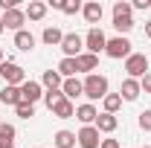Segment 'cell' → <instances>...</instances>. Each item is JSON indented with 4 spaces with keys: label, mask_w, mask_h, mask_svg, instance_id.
I'll return each instance as SVG.
<instances>
[{
    "label": "cell",
    "mask_w": 151,
    "mask_h": 148,
    "mask_svg": "<svg viewBox=\"0 0 151 148\" xmlns=\"http://www.w3.org/2000/svg\"><path fill=\"white\" fill-rule=\"evenodd\" d=\"M139 128H142V131H148V134H151V108H148V111H142V113H139Z\"/></svg>",
    "instance_id": "obj_31"
},
{
    "label": "cell",
    "mask_w": 151,
    "mask_h": 148,
    "mask_svg": "<svg viewBox=\"0 0 151 148\" xmlns=\"http://www.w3.org/2000/svg\"><path fill=\"white\" fill-rule=\"evenodd\" d=\"M0 125H3V119H0Z\"/></svg>",
    "instance_id": "obj_39"
},
{
    "label": "cell",
    "mask_w": 151,
    "mask_h": 148,
    "mask_svg": "<svg viewBox=\"0 0 151 148\" xmlns=\"http://www.w3.org/2000/svg\"><path fill=\"white\" fill-rule=\"evenodd\" d=\"M145 148H151V145H145Z\"/></svg>",
    "instance_id": "obj_40"
},
{
    "label": "cell",
    "mask_w": 151,
    "mask_h": 148,
    "mask_svg": "<svg viewBox=\"0 0 151 148\" xmlns=\"http://www.w3.org/2000/svg\"><path fill=\"white\" fill-rule=\"evenodd\" d=\"M3 32H6V26H3V20H0V35H3Z\"/></svg>",
    "instance_id": "obj_37"
},
{
    "label": "cell",
    "mask_w": 151,
    "mask_h": 148,
    "mask_svg": "<svg viewBox=\"0 0 151 148\" xmlns=\"http://www.w3.org/2000/svg\"><path fill=\"white\" fill-rule=\"evenodd\" d=\"M3 61H6V58H3V47H0V64H3Z\"/></svg>",
    "instance_id": "obj_38"
},
{
    "label": "cell",
    "mask_w": 151,
    "mask_h": 148,
    "mask_svg": "<svg viewBox=\"0 0 151 148\" xmlns=\"http://www.w3.org/2000/svg\"><path fill=\"white\" fill-rule=\"evenodd\" d=\"M47 3H41V0H32L29 6H26V20H44V15H47Z\"/></svg>",
    "instance_id": "obj_21"
},
{
    "label": "cell",
    "mask_w": 151,
    "mask_h": 148,
    "mask_svg": "<svg viewBox=\"0 0 151 148\" xmlns=\"http://www.w3.org/2000/svg\"><path fill=\"white\" fill-rule=\"evenodd\" d=\"M41 41H44L47 47H61V41H64V32H61L58 26H47V29H44V35H41Z\"/></svg>",
    "instance_id": "obj_20"
},
{
    "label": "cell",
    "mask_w": 151,
    "mask_h": 148,
    "mask_svg": "<svg viewBox=\"0 0 151 148\" xmlns=\"http://www.w3.org/2000/svg\"><path fill=\"white\" fill-rule=\"evenodd\" d=\"M145 35L151 38V20H148V23H145Z\"/></svg>",
    "instance_id": "obj_36"
},
{
    "label": "cell",
    "mask_w": 151,
    "mask_h": 148,
    "mask_svg": "<svg viewBox=\"0 0 151 148\" xmlns=\"http://www.w3.org/2000/svg\"><path fill=\"white\" fill-rule=\"evenodd\" d=\"M105 47H108V38H105V32H102L99 26H90V32L84 35V52H93V55H99V52H105Z\"/></svg>",
    "instance_id": "obj_4"
},
{
    "label": "cell",
    "mask_w": 151,
    "mask_h": 148,
    "mask_svg": "<svg viewBox=\"0 0 151 148\" xmlns=\"http://www.w3.org/2000/svg\"><path fill=\"white\" fill-rule=\"evenodd\" d=\"M116 125H119V119L113 113H99V119H96V131L99 134H113Z\"/></svg>",
    "instance_id": "obj_14"
},
{
    "label": "cell",
    "mask_w": 151,
    "mask_h": 148,
    "mask_svg": "<svg viewBox=\"0 0 151 148\" xmlns=\"http://www.w3.org/2000/svg\"><path fill=\"white\" fill-rule=\"evenodd\" d=\"M61 12L64 15H76V12H81V3L78 0H64L61 3Z\"/></svg>",
    "instance_id": "obj_30"
},
{
    "label": "cell",
    "mask_w": 151,
    "mask_h": 148,
    "mask_svg": "<svg viewBox=\"0 0 151 148\" xmlns=\"http://www.w3.org/2000/svg\"><path fill=\"white\" fill-rule=\"evenodd\" d=\"M76 139H78V145H81V148H99V145H102L96 125H84V128L76 134Z\"/></svg>",
    "instance_id": "obj_9"
},
{
    "label": "cell",
    "mask_w": 151,
    "mask_h": 148,
    "mask_svg": "<svg viewBox=\"0 0 151 148\" xmlns=\"http://www.w3.org/2000/svg\"><path fill=\"white\" fill-rule=\"evenodd\" d=\"M0 78H3L6 84L20 87V84L26 81V73H23V67H20V64H15V61H3V64H0Z\"/></svg>",
    "instance_id": "obj_3"
},
{
    "label": "cell",
    "mask_w": 151,
    "mask_h": 148,
    "mask_svg": "<svg viewBox=\"0 0 151 148\" xmlns=\"http://www.w3.org/2000/svg\"><path fill=\"white\" fill-rule=\"evenodd\" d=\"M52 142H55V148H76L78 145V139H76L73 131H55Z\"/></svg>",
    "instance_id": "obj_18"
},
{
    "label": "cell",
    "mask_w": 151,
    "mask_h": 148,
    "mask_svg": "<svg viewBox=\"0 0 151 148\" xmlns=\"http://www.w3.org/2000/svg\"><path fill=\"white\" fill-rule=\"evenodd\" d=\"M125 73H128V78H142V75L148 73V55L145 52H131V55L125 58Z\"/></svg>",
    "instance_id": "obj_2"
},
{
    "label": "cell",
    "mask_w": 151,
    "mask_h": 148,
    "mask_svg": "<svg viewBox=\"0 0 151 148\" xmlns=\"http://www.w3.org/2000/svg\"><path fill=\"white\" fill-rule=\"evenodd\" d=\"M0 20H3V26H6V29H12V32H20V29H23V23H26V12L15 6V9L3 12V18H0Z\"/></svg>",
    "instance_id": "obj_8"
},
{
    "label": "cell",
    "mask_w": 151,
    "mask_h": 148,
    "mask_svg": "<svg viewBox=\"0 0 151 148\" xmlns=\"http://www.w3.org/2000/svg\"><path fill=\"white\" fill-rule=\"evenodd\" d=\"M52 116H55V119H73V116H76V105L70 102V99H64L61 105L52 108Z\"/></svg>",
    "instance_id": "obj_23"
},
{
    "label": "cell",
    "mask_w": 151,
    "mask_h": 148,
    "mask_svg": "<svg viewBox=\"0 0 151 148\" xmlns=\"http://www.w3.org/2000/svg\"><path fill=\"white\" fill-rule=\"evenodd\" d=\"M102 105H105V113H113V116H116V111L122 108V96H119V93H108V96L102 99Z\"/></svg>",
    "instance_id": "obj_24"
},
{
    "label": "cell",
    "mask_w": 151,
    "mask_h": 148,
    "mask_svg": "<svg viewBox=\"0 0 151 148\" xmlns=\"http://www.w3.org/2000/svg\"><path fill=\"white\" fill-rule=\"evenodd\" d=\"M20 99L29 102V105H35L38 99H44V84H41V81H32V78H26V81L20 84Z\"/></svg>",
    "instance_id": "obj_7"
},
{
    "label": "cell",
    "mask_w": 151,
    "mask_h": 148,
    "mask_svg": "<svg viewBox=\"0 0 151 148\" xmlns=\"http://www.w3.org/2000/svg\"><path fill=\"white\" fill-rule=\"evenodd\" d=\"M131 3H125V0H116L113 3V18H131Z\"/></svg>",
    "instance_id": "obj_27"
},
{
    "label": "cell",
    "mask_w": 151,
    "mask_h": 148,
    "mask_svg": "<svg viewBox=\"0 0 151 148\" xmlns=\"http://www.w3.org/2000/svg\"><path fill=\"white\" fill-rule=\"evenodd\" d=\"M15 137H18L15 125H9V122H3V125H0V142H15Z\"/></svg>",
    "instance_id": "obj_28"
},
{
    "label": "cell",
    "mask_w": 151,
    "mask_h": 148,
    "mask_svg": "<svg viewBox=\"0 0 151 148\" xmlns=\"http://www.w3.org/2000/svg\"><path fill=\"white\" fill-rule=\"evenodd\" d=\"M139 93H142V87H139V81H137V78H125V81H122L119 96H122L125 102H137V99H139Z\"/></svg>",
    "instance_id": "obj_12"
},
{
    "label": "cell",
    "mask_w": 151,
    "mask_h": 148,
    "mask_svg": "<svg viewBox=\"0 0 151 148\" xmlns=\"http://www.w3.org/2000/svg\"><path fill=\"white\" fill-rule=\"evenodd\" d=\"M0 148H15V142H0Z\"/></svg>",
    "instance_id": "obj_35"
},
{
    "label": "cell",
    "mask_w": 151,
    "mask_h": 148,
    "mask_svg": "<svg viewBox=\"0 0 151 148\" xmlns=\"http://www.w3.org/2000/svg\"><path fill=\"white\" fill-rule=\"evenodd\" d=\"M15 113H18L20 119H32V116H35V105H29V102H20V105H15Z\"/></svg>",
    "instance_id": "obj_29"
},
{
    "label": "cell",
    "mask_w": 151,
    "mask_h": 148,
    "mask_svg": "<svg viewBox=\"0 0 151 148\" xmlns=\"http://www.w3.org/2000/svg\"><path fill=\"white\" fill-rule=\"evenodd\" d=\"M15 47H18L20 52H29V50L35 47V35H32L29 29H20V32H15Z\"/></svg>",
    "instance_id": "obj_16"
},
{
    "label": "cell",
    "mask_w": 151,
    "mask_h": 148,
    "mask_svg": "<svg viewBox=\"0 0 151 148\" xmlns=\"http://www.w3.org/2000/svg\"><path fill=\"white\" fill-rule=\"evenodd\" d=\"M139 87H142V93H151V73H145L139 78Z\"/></svg>",
    "instance_id": "obj_32"
},
{
    "label": "cell",
    "mask_w": 151,
    "mask_h": 148,
    "mask_svg": "<svg viewBox=\"0 0 151 148\" xmlns=\"http://www.w3.org/2000/svg\"><path fill=\"white\" fill-rule=\"evenodd\" d=\"M113 29H116L119 35L125 38V35L134 29V18H113Z\"/></svg>",
    "instance_id": "obj_25"
},
{
    "label": "cell",
    "mask_w": 151,
    "mask_h": 148,
    "mask_svg": "<svg viewBox=\"0 0 151 148\" xmlns=\"http://www.w3.org/2000/svg\"><path fill=\"white\" fill-rule=\"evenodd\" d=\"M81 15H84L87 23H99L102 15H105V9H102V3H99V0H90V3H84V6H81Z\"/></svg>",
    "instance_id": "obj_11"
},
{
    "label": "cell",
    "mask_w": 151,
    "mask_h": 148,
    "mask_svg": "<svg viewBox=\"0 0 151 148\" xmlns=\"http://www.w3.org/2000/svg\"><path fill=\"white\" fill-rule=\"evenodd\" d=\"M76 64H78V73H93L96 67H99V55H93V52H81V55L76 58Z\"/></svg>",
    "instance_id": "obj_13"
},
{
    "label": "cell",
    "mask_w": 151,
    "mask_h": 148,
    "mask_svg": "<svg viewBox=\"0 0 151 148\" xmlns=\"http://www.w3.org/2000/svg\"><path fill=\"white\" fill-rule=\"evenodd\" d=\"M99 148H122V145H119V139H102Z\"/></svg>",
    "instance_id": "obj_34"
},
{
    "label": "cell",
    "mask_w": 151,
    "mask_h": 148,
    "mask_svg": "<svg viewBox=\"0 0 151 148\" xmlns=\"http://www.w3.org/2000/svg\"><path fill=\"white\" fill-rule=\"evenodd\" d=\"M41 84H44L47 90H61L64 78L58 75V70H44V75H41Z\"/></svg>",
    "instance_id": "obj_19"
},
{
    "label": "cell",
    "mask_w": 151,
    "mask_h": 148,
    "mask_svg": "<svg viewBox=\"0 0 151 148\" xmlns=\"http://www.w3.org/2000/svg\"><path fill=\"white\" fill-rule=\"evenodd\" d=\"M61 93H64V99H70V102H73L76 96H84V87H81V81H78V78H64Z\"/></svg>",
    "instance_id": "obj_15"
},
{
    "label": "cell",
    "mask_w": 151,
    "mask_h": 148,
    "mask_svg": "<svg viewBox=\"0 0 151 148\" xmlns=\"http://www.w3.org/2000/svg\"><path fill=\"white\" fill-rule=\"evenodd\" d=\"M148 6H151V0H134L131 3V9H142V12H145Z\"/></svg>",
    "instance_id": "obj_33"
},
{
    "label": "cell",
    "mask_w": 151,
    "mask_h": 148,
    "mask_svg": "<svg viewBox=\"0 0 151 148\" xmlns=\"http://www.w3.org/2000/svg\"><path fill=\"white\" fill-rule=\"evenodd\" d=\"M76 119H78L81 125H96V119H99V111H96V105H90V102L78 105V108H76Z\"/></svg>",
    "instance_id": "obj_10"
},
{
    "label": "cell",
    "mask_w": 151,
    "mask_h": 148,
    "mask_svg": "<svg viewBox=\"0 0 151 148\" xmlns=\"http://www.w3.org/2000/svg\"><path fill=\"white\" fill-rule=\"evenodd\" d=\"M0 102H3V105H12V108H15V105H20V102H23V99H20V87L6 84V87L0 90Z\"/></svg>",
    "instance_id": "obj_17"
},
{
    "label": "cell",
    "mask_w": 151,
    "mask_h": 148,
    "mask_svg": "<svg viewBox=\"0 0 151 148\" xmlns=\"http://www.w3.org/2000/svg\"><path fill=\"white\" fill-rule=\"evenodd\" d=\"M61 52H64V58H78L81 52H84V38L76 35V32L64 35V41H61Z\"/></svg>",
    "instance_id": "obj_6"
},
{
    "label": "cell",
    "mask_w": 151,
    "mask_h": 148,
    "mask_svg": "<svg viewBox=\"0 0 151 148\" xmlns=\"http://www.w3.org/2000/svg\"><path fill=\"white\" fill-rule=\"evenodd\" d=\"M81 87H84V96L90 99V105L99 102V99H105L108 96V78L102 73H90L84 81H81Z\"/></svg>",
    "instance_id": "obj_1"
},
{
    "label": "cell",
    "mask_w": 151,
    "mask_h": 148,
    "mask_svg": "<svg viewBox=\"0 0 151 148\" xmlns=\"http://www.w3.org/2000/svg\"><path fill=\"white\" fill-rule=\"evenodd\" d=\"M134 50H131V41L128 38H122V35H116V38H108V47H105V55L108 58H128Z\"/></svg>",
    "instance_id": "obj_5"
},
{
    "label": "cell",
    "mask_w": 151,
    "mask_h": 148,
    "mask_svg": "<svg viewBox=\"0 0 151 148\" xmlns=\"http://www.w3.org/2000/svg\"><path fill=\"white\" fill-rule=\"evenodd\" d=\"M76 73H78L76 58H61V61H58V75H61V78H76Z\"/></svg>",
    "instance_id": "obj_22"
},
{
    "label": "cell",
    "mask_w": 151,
    "mask_h": 148,
    "mask_svg": "<svg viewBox=\"0 0 151 148\" xmlns=\"http://www.w3.org/2000/svg\"><path fill=\"white\" fill-rule=\"evenodd\" d=\"M61 102H64V93H61V90H47V93H44V105H47L50 111H52L55 105H61Z\"/></svg>",
    "instance_id": "obj_26"
}]
</instances>
